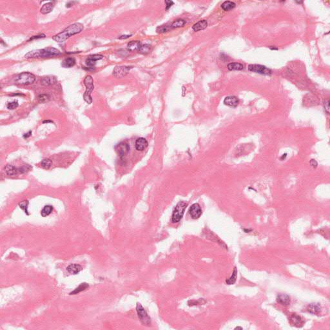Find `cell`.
Returning a JSON list of instances; mask_svg holds the SVG:
<instances>
[{"label": "cell", "instance_id": "obj_28", "mask_svg": "<svg viewBox=\"0 0 330 330\" xmlns=\"http://www.w3.org/2000/svg\"><path fill=\"white\" fill-rule=\"evenodd\" d=\"M53 210V207L50 205H47L44 206L43 210L41 211V215H42V217H45L49 215Z\"/></svg>", "mask_w": 330, "mask_h": 330}, {"label": "cell", "instance_id": "obj_3", "mask_svg": "<svg viewBox=\"0 0 330 330\" xmlns=\"http://www.w3.org/2000/svg\"><path fill=\"white\" fill-rule=\"evenodd\" d=\"M187 205H188V204L184 201H180L177 203L176 206L175 207L172 215V222L177 223L181 221L183 215H184Z\"/></svg>", "mask_w": 330, "mask_h": 330}, {"label": "cell", "instance_id": "obj_27", "mask_svg": "<svg viewBox=\"0 0 330 330\" xmlns=\"http://www.w3.org/2000/svg\"><path fill=\"white\" fill-rule=\"evenodd\" d=\"M152 50V46L149 44H142L140 48L139 49V52L142 54H147L151 51Z\"/></svg>", "mask_w": 330, "mask_h": 330}, {"label": "cell", "instance_id": "obj_31", "mask_svg": "<svg viewBox=\"0 0 330 330\" xmlns=\"http://www.w3.org/2000/svg\"><path fill=\"white\" fill-rule=\"evenodd\" d=\"M41 165L43 168L49 169L52 165V162L49 159H44L41 162Z\"/></svg>", "mask_w": 330, "mask_h": 330}, {"label": "cell", "instance_id": "obj_1", "mask_svg": "<svg viewBox=\"0 0 330 330\" xmlns=\"http://www.w3.org/2000/svg\"><path fill=\"white\" fill-rule=\"evenodd\" d=\"M83 30V26L81 23H76L68 26L60 33L53 36L52 39L58 43H63L72 36L80 33Z\"/></svg>", "mask_w": 330, "mask_h": 330}, {"label": "cell", "instance_id": "obj_39", "mask_svg": "<svg viewBox=\"0 0 330 330\" xmlns=\"http://www.w3.org/2000/svg\"><path fill=\"white\" fill-rule=\"evenodd\" d=\"M44 37H45V36H44V34H41V35H39V36H34L32 38H30V40H32V39H38V38H44Z\"/></svg>", "mask_w": 330, "mask_h": 330}, {"label": "cell", "instance_id": "obj_21", "mask_svg": "<svg viewBox=\"0 0 330 330\" xmlns=\"http://www.w3.org/2000/svg\"><path fill=\"white\" fill-rule=\"evenodd\" d=\"M54 9V4L52 3H47L42 7L41 9V13L43 14H47L50 13Z\"/></svg>", "mask_w": 330, "mask_h": 330}, {"label": "cell", "instance_id": "obj_32", "mask_svg": "<svg viewBox=\"0 0 330 330\" xmlns=\"http://www.w3.org/2000/svg\"><path fill=\"white\" fill-rule=\"evenodd\" d=\"M38 99L40 103H46V102L49 101L50 96L48 94H42L38 96Z\"/></svg>", "mask_w": 330, "mask_h": 330}, {"label": "cell", "instance_id": "obj_41", "mask_svg": "<svg viewBox=\"0 0 330 330\" xmlns=\"http://www.w3.org/2000/svg\"><path fill=\"white\" fill-rule=\"evenodd\" d=\"M31 135H32V132L30 131V132H28V133H25V135L23 136V137H24V138H28V137H29Z\"/></svg>", "mask_w": 330, "mask_h": 330}, {"label": "cell", "instance_id": "obj_5", "mask_svg": "<svg viewBox=\"0 0 330 330\" xmlns=\"http://www.w3.org/2000/svg\"><path fill=\"white\" fill-rule=\"evenodd\" d=\"M36 80V77L30 72H23L19 74L15 79L16 83L19 85H27L33 83Z\"/></svg>", "mask_w": 330, "mask_h": 330}, {"label": "cell", "instance_id": "obj_35", "mask_svg": "<svg viewBox=\"0 0 330 330\" xmlns=\"http://www.w3.org/2000/svg\"><path fill=\"white\" fill-rule=\"evenodd\" d=\"M103 58V56L102 55H99V54H93V55L88 56V58L91 59L93 61H95V62H96V61H97V60H100Z\"/></svg>", "mask_w": 330, "mask_h": 330}, {"label": "cell", "instance_id": "obj_43", "mask_svg": "<svg viewBox=\"0 0 330 330\" xmlns=\"http://www.w3.org/2000/svg\"><path fill=\"white\" fill-rule=\"evenodd\" d=\"M242 329V328H241V327H237V328H235V329Z\"/></svg>", "mask_w": 330, "mask_h": 330}, {"label": "cell", "instance_id": "obj_13", "mask_svg": "<svg viewBox=\"0 0 330 330\" xmlns=\"http://www.w3.org/2000/svg\"><path fill=\"white\" fill-rule=\"evenodd\" d=\"M277 301L281 305L288 306L290 303V298L286 294L280 293V294L278 295L277 297Z\"/></svg>", "mask_w": 330, "mask_h": 330}, {"label": "cell", "instance_id": "obj_4", "mask_svg": "<svg viewBox=\"0 0 330 330\" xmlns=\"http://www.w3.org/2000/svg\"><path fill=\"white\" fill-rule=\"evenodd\" d=\"M84 85L86 87V91H85L83 97L85 101L88 104H91L92 102V98L91 96V93L93 91L94 85H93V80L91 76H87L84 79Z\"/></svg>", "mask_w": 330, "mask_h": 330}, {"label": "cell", "instance_id": "obj_20", "mask_svg": "<svg viewBox=\"0 0 330 330\" xmlns=\"http://www.w3.org/2000/svg\"><path fill=\"white\" fill-rule=\"evenodd\" d=\"M308 311L312 314L317 315L320 311V306L319 304H311L308 306Z\"/></svg>", "mask_w": 330, "mask_h": 330}, {"label": "cell", "instance_id": "obj_23", "mask_svg": "<svg viewBox=\"0 0 330 330\" xmlns=\"http://www.w3.org/2000/svg\"><path fill=\"white\" fill-rule=\"evenodd\" d=\"M243 68V65L239 63H231L228 65V69L230 70H241Z\"/></svg>", "mask_w": 330, "mask_h": 330}, {"label": "cell", "instance_id": "obj_37", "mask_svg": "<svg viewBox=\"0 0 330 330\" xmlns=\"http://www.w3.org/2000/svg\"><path fill=\"white\" fill-rule=\"evenodd\" d=\"M166 3V9L168 10L174 5V2L172 1H165Z\"/></svg>", "mask_w": 330, "mask_h": 330}, {"label": "cell", "instance_id": "obj_17", "mask_svg": "<svg viewBox=\"0 0 330 330\" xmlns=\"http://www.w3.org/2000/svg\"><path fill=\"white\" fill-rule=\"evenodd\" d=\"M207 26H208V22L206 21V20H201V21H199L194 24V25L192 26V29L195 32H197L199 30L205 29V28L207 27Z\"/></svg>", "mask_w": 330, "mask_h": 330}, {"label": "cell", "instance_id": "obj_15", "mask_svg": "<svg viewBox=\"0 0 330 330\" xmlns=\"http://www.w3.org/2000/svg\"><path fill=\"white\" fill-rule=\"evenodd\" d=\"M57 82V80L55 77L51 76H45L42 77L41 80V83L44 86H50V85H54Z\"/></svg>", "mask_w": 330, "mask_h": 330}, {"label": "cell", "instance_id": "obj_2", "mask_svg": "<svg viewBox=\"0 0 330 330\" xmlns=\"http://www.w3.org/2000/svg\"><path fill=\"white\" fill-rule=\"evenodd\" d=\"M61 54L59 50L55 48H46L44 49H39L29 52L25 56V58H48V57L58 56Z\"/></svg>", "mask_w": 330, "mask_h": 330}, {"label": "cell", "instance_id": "obj_11", "mask_svg": "<svg viewBox=\"0 0 330 330\" xmlns=\"http://www.w3.org/2000/svg\"><path fill=\"white\" fill-rule=\"evenodd\" d=\"M148 145V142L143 137H139L136 141V148L138 151H142L146 148Z\"/></svg>", "mask_w": 330, "mask_h": 330}, {"label": "cell", "instance_id": "obj_6", "mask_svg": "<svg viewBox=\"0 0 330 330\" xmlns=\"http://www.w3.org/2000/svg\"><path fill=\"white\" fill-rule=\"evenodd\" d=\"M136 311L137 313L138 317H139L141 323L145 325H149L150 324L151 319H150L148 313H146V310L141 305V304L137 303L136 306Z\"/></svg>", "mask_w": 330, "mask_h": 330}, {"label": "cell", "instance_id": "obj_16", "mask_svg": "<svg viewBox=\"0 0 330 330\" xmlns=\"http://www.w3.org/2000/svg\"><path fill=\"white\" fill-rule=\"evenodd\" d=\"M81 270H82V266L79 265V264H70V265H69L67 268V270L70 273V274L73 275L77 274L79 271H81Z\"/></svg>", "mask_w": 330, "mask_h": 330}, {"label": "cell", "instance_id": "obj_36", "mask_svg": "<svg viewBox=\"0 0 330 330\" xmlns=\"http://www.w3.org/2000/svg\"><path fill=\"white\" fill-rule=\"evenodd\" d=\"M86 64H87V66H88L90 67H93L95 66L96 62H95V61H93V60L88 58V59L86 60Z\"/></svg>", "mask_w": 330, "mask_h": 330}, {"label": "cell", "instance_id": "obj_8", "mask_svg": "<svg viewBox=\"0 0 330 330\" xmlns=\"http://www.w3.org/2000/svg\"><path fill=\"white\" fill-rule=\"evenodd\" d=\"M115 150L118 156L121 158H123L128 154L130 146L127 142H121L116 146Z\"/></svg>", "mask_w": 330, "mask_h": 330}, {"label": "cell", "instance_id": "obj_12", "mask_svg": "<svg viewBox=\"0 0 330 330\" xmlns=\"http://www.w3.org/2000/svg\"><path fill=\"white\" fill-rule=\"evenodd\" d=\"M224 103L229 107H235L239 104V99L235 96H228L224 100Z\"/></svg>", "mask_w": 330, "mask_h": 330}, {"label": "cell", "instance_id": "obj_14", "mask_svg": "<svg viewBox=\"0 0 330 330\" xmlns=\"http://www.w3.org/2000/svg\"><path fill=\"white\" fill-rule=\"evenodd\" d=\"M290 320L291 324L297 327H301L304 324V320L302 318L297 314H293L290 318Z\"/></svg>", "mask_w": 330, "mask_h": 330}, {"label": "cell", "instance_id": "obj_18", "mask_svg": "<svg viewBox=\"0 0 330 330\" xmlns=\"http://www.w3.org/2000/svg\"><path fill=\"white\" fill-rule=\"evenodd\" d=\"M5 171L7 175L9 176H16L19 172H20V170L18 168H16L15 166L11 165H7L5 168Z\"/></svg>", "mask_w": 330, "mask_h": 330}, {"label": "cell", "instance_id": "obj_26", "mask_svg": "<svg viewBox=\"0 0 330 330\" xmlns=\"http://www.w3.org/2000/svg\"><path fill=\"white\" fill-rule=\"evenodd\" d=\"M88 286H88V284L87 283H85L81 284L79 285V286L78 287H77V288H76L74 291L70 293V295H76V294H78L79 293L84 291L85 290H86L87 288H88Z\"/></svg>", "mask_w": 330, "mask_h": 330}, {"label": "cell", "instance_id": "obj_38", "mask_svg": "<svg viewBox=\"0 0 330 330\" xmlns=\"http://www.w3.org/2000/svg\"><path fill=\"white\" fill-rule=\"evenodd\" d=\"M329 100H328L327 101H325L324 103V107H325V109L326 110V111L328 112V113H329Z\"/></svg>", "mask_w": 330, "mask_h": 330}, {"label": "cell", "instance_id": "obj_34", "mask_svg": "<svg viewBox=\"0 0 330 330\" xmlns=\"http://www.w3.org/2000/svg\"><path fill=\"white\" fill-rule=\"evenodd\" d=\"M28 201H24L23 202H22L21 203H19V207L21 208L22 209H23L24 211H25V213L27 212V208H28Z\"/></svg>", "mask_w": 330, "mask_h": 330}, {"label": "cell", "instance_id": "obj_19", "mask_svg": "<svg viewBox=\"0 0 330 330\" xmlns=\"http://www.w3.org/2000/svg\"><path fill=\"white\" fill-rule=\"evenodd\" d=\"M141 45L142 44L139 41H132L128 43L127 48L130 51L139 50Z\"/></svg>", "mask_w": 330, "mask_h": 330}, {"label": "cell", "instance_id": "obj_33", "mask_svg": "<svg viewBox=\"0 0 330 330\" xmlns=\"http://www.w3.org/2000/svg\"><path fill=\"white\" fill-rule=\"evenodd\" d=\"M18 105L19 104L17 101H13L12 102V103H9L7 105V108L9 110H14V109H16V108H18Z\"/></svg>", "mask_w": 330, "mask_h": 330}, {"label": "cell", "instance_id": "obj_7", "mask_svg": "<svg viewBox=\"0 0 330 330\" xmlns=\"http://www.w3.org/2000/svg\"><path fill=\"white\" fill-rule=\"evenodd\" d=\"M248 70L251 72L264 75H270L271 74L270 69L260 65H250L248 66Z\"/></svg>", "mask_w": 330, "mask_h": 330}, {"label": "cell", "instance_id": "obj_30", "mask_svg": "<svg viewBox=\"0 0 330 330\" xmlns=\"http://www.w3.org/2000/svg\"><path fill=\"white\" fill-rule=\"evenodd\" d=\"M171 29H172L171 25H162L157 28V32L158 33H164L170 31Z\"/></svg>", "mask_w": 330, "mask_h": 330}, {"label": "cell", "instance_id": "obj_9", "mask_svg": "<svg viewBox=\"0 0 330 330\" xmlns=\"http://www.w3.org/2000/svg\"><path fill=\"white\" fill-rule=\"evenodd\" d=\"M132 68L131 67L127 66H117L114 68L113 70V74L117 78H121L125 76H127Z\"/></svg>", "mask_w": 330, "mask_h": 330}, {"label": "cell", "instance_id": "obj_42", "mask_svg": "<svg viewBox=\"0 0 330 330\" xmlns=\"http://www.w3.org/2000/svg\"><path fill=\"white\" fill-rule=\"evenodd\" d=\"M270 49H271V50H277L278 48H275V47H270Z\"/></svg>", "mask_w": 330, "mask_h": 330}, {"label": "cell", "instance_id": "obj_24", "mask_svg": "<svg viewBox=\"0 0 330 330\" xmlns=\"http://www.w3.org/2000/svg\"><path fill=\"white\" fill-rule=\"evenodd\" d=\"M222 9L225 11H229L231 10L235 7V3L230 1H226L224 2L221 5Z\"/></svg>", "mask_w": 330, "mask_h": 330}, {"label": "cell", "instance_id": "obj_22", "mask_svg": "<svg viewBox=\"0 0 330 330\" xmlns=\"http://www.w3.org/2000/svg\"><path fill=\"white\" fill-rule=\"evenodd\" d=\"M76 64V59L74 58H68L65 59L63 63L62 66L65 68H71L74 67Z\"/></svg>", "mask_w": 330, "mask_h": 330}, {"label": "cell", "instance_id": "obj_29", "mask_svg": "<svg viewBox=\"0 0 330 330\" xmlns=\"http://www.w3.org/2000/svg\"><path fill=\"white\" fill-rule=\"evenodd\" d=\"M185 23H186V22L185 20H183L182 19H177L176 21H175L171 26H172V28H176L183 27L185 25Z\"/></svg>", "mask_w": 330, "mask_h": 330}, {"label": "cell", "instance_id": "obj_40", "mask_svg": "<svg viewBox=\"0 0 330 330\" xmlns=\"http://www.w3.org/2000/svg\"><path fill=\"white\" fill-rule=\"evenodd\" d=\"M130 36H131V35H123V36H121V37L119 38V39H127L128 38H130Z\"/></svg>", "mask_w": 330, "mask_h": 330}, {"label": "cell", "instance_id": "obj_10", "mask_svg": "<svg viewBox=\"0 0 330 330\" xmlns=\"http://www.w3.org/2000/svg\"><path fill=\"white\" fill-rule=\"evenodd\" d=\"M189 214L192 219H199L202 214V210L200 205L198 203L193 204L189 209Z\"/></svg>", "mask_w": 330, "mask_h": 330}, {"label": "cell", "instance_id": "obj_25", "mask_svg": "<svg viewBox=\"0 0 330 330\" xmlns=\"http://www.w3.org/2000/svg\"><path fill=\"white\" fill-rule=\"evenodd\" d=\"M237 268L235 267L234 269L233 274H232L231 276L228 279H227L226 280V284L228 285L235 284V283L236 282V280H237Z\"/></svg>", "mask_w": 330, "mask_h": 330}]
</instances>
